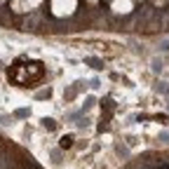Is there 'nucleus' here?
I'll return each instance as SVG.
<instances>
[{
	"instance_id": "2",
	"label": "nucleus",
	"mask_w": 169,
	"mask_h": 169,
	"mask_svg": "<svg viewBox=\"0 0 169 169\" xmlns=\"http://www.w3.org/2000/svg\"><path fill=\"white\" fill-rule=\"evenodd\" d=\"M70 143H73V136H64V139H61V146H64V148H68Z\"/></svg>"
},
{
	"instance_id": "1",
	"label": "nucleus",
	"mask_w": 169,
	"mask_h": 169,
	"mask_svg": "<svg viewBox=\"0 0 169 169\" xmlns=\"http://www.w3.org/2000/svg\"><path fill=\"white\" fill-rule=\"evenodd\" d=\"M45 75V68L38 61H28V64H17L12 68V80L17 85H31V82H38L40 78Z\"/></svg>"
},
{
	"instance_id": "3",
	"label": "nucleus",
	"mask_w": 169,
	"mask_h": 169,
	"mask_svg": "<svg viewBox=\"0 0 169 169\" xmlns=\"http://www.w3.org/2000/svg\"><path fill=\"white\" fill-rule=\"evenodd\" d=\"M42 125H45L47 129H54V120H42Z\"/></svg>"
}]
</instances>
